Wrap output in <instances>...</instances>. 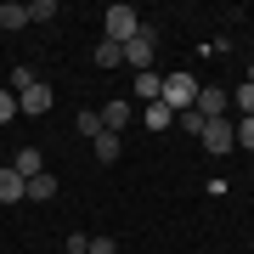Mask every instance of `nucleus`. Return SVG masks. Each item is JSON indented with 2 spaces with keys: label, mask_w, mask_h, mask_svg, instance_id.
Wrapping results in <instances>:
<instances>
[{
  "label": "nucleus",
  "mask_w": 254,
  "mask_h": 254,
  "mask_svg": "<svg viewBox=\"0 0 254 254\" xmlns=\"http://www.w3.org/2000/svg\"><path fill=\"white\" fill-rule=\"evenodd\" d=\"M119 51H125V63L136 68V73H141V68H153V57H158V28H153V23H141V28H136V40H125Z\"/></svg>",
  "instance_id": "obj_1"
},
{
  "label": "nucleus",
  "mask_w": 254,
  "mask_h": 254,
  "mask_svg": "<svg viewBox=\"0 0 254 254\" xmlns=\"http://www.w3.org/2000/svg\"><path fill=\"white\" fill-rule=\"evenodd\" d=\"M102 28H108L102 40H113V46H125V40H136L141 17H136V6H108V11H102Z\"/></svg>",
  "instance_id": "obj_2"
},
{
  "label": "nucleus",
  "mask_w": 254,
  "mask_h": 254,
  "mask_svg": "<svg viewBox=\"0 0 254 254\" xmlns=\"http://www.w3.org/2000/svg\"><path fill=\"white\" fill-rule=\"evenodd\" d=\"M164 108H170V113H181V108H192V102H198V79H192V73L181 68V73H170V79H164Z\"/></svg>",
  "instance_id": "obj_3"
},
{
  "label": "nucleus",
  "mask_w": 254,
  "mask_h": 254,
  "mask_svg": "<svg viewBox=\"0 0 254 254\" xmlns=\"http://www.w3.org/2000/svg\"><path fill=\"white\" fill-rule=\"evenodd\" d=\"M17 113H28V119H46L51 113V85H28V91H17Z\"/></svg>",
  "instance_id": "obj_4"
},
{
  "label": "nucleus",
  "mask_w": 254,
  "mask_h": 254,
  "mask_svg": "<svg viewBox=\"0 0 254 254\" xmlns=\"http://www.w3.org/2000/svg\"><path fill=\"white\" fill-rule=\"evenodd\" d=\"M198 141H203V153H232V147H237V136H232V125H226V119H209Z\"/></svg>",
  "instance_id": "obj_5"
},
{
  "label": "nucleus",
  "mask_w": 254,
  "mask_h": 254,
  "mask_svg": "<svg viewBox=\"0 0 254 254\" xmlns=\"http://www.w3.org/2000/svg\"><path fill=\"white\" fill-rule=\"evenodd\" d=\"M203 119H226V91L220 85H198V102H192Z\"/></svg>",
  "instance_id": "obj_6"
},
{
  "label": "nucleus",
  "mask_w": 254,
  "mask_h": 254,
  "mask_svg": "<svg viewBox=\"0 0 254 254\" xmlns=\"http://www.w3.org/2000/svg\"><path fill=\"white\" fill-rule=\"evenodd\" d=\"M23 192H28V181L11 170V164H0V203H23Z\"/></svg>",
  "instance_id": "obj_7"
},
{
  "label": "nucleus",
  "mask_w": 254,
  "mask_h": 254,
  "mask_svg": "<svg viewBox=\"0 0 254 254\" xmlns=\"http://www.w3.org/2000/svg\"><path fill=\"white\" fill-rule=\"evenodd\" d=\"M11 170H17L23 181H34V175H46V164H40V147H17V158H11Z\"/></svg>",
  "instance_id": "obj_8"
},
{
  "label": "nucleus",
  "mask_w": 254,
  "mask_h": 254,
  "mask_svg": "<svg viewBox=\"0 0 254 254\" xmlns=\"http://www.w3.org/2000/svg\"><path fill=\"white\" fill-rule=\"evenodd\" d=\"M136 96H141V102H158V96H164V73H158V68H141V73H136Z\"/></svg>",
  "instance_id": "obj_9"
},
{
  "label": "nucleus",
  "mask_w": 254,
  "mask_h": 254,
  "mask_svg": "<svg viewBox=\"0 0 254 254\" xmlns=\"http://www.w3.org/2000/svg\"><path fill=\"white\" fill-rule=\"evenodd\" d=\"M130 113H136L130 102H108V108H102V130H113V136H119V130L130 125Z\"/></svg>",
  "instance_id": "obj_10"
},
{
  "label": "nucleus",
  "mask_w": 254,
  "mask_h": 254,
  "mask_svg": "<svg viewBox=\"0 0 254 254\" xmlns=\"http://www.w3.org/2000/svg\"><path fill=\"white\" fill-rule=\"evenodd\" d=\"M141 125H147V130H170V125H175V113L164 108V102H147V108H141Z\"/></svg>",
  "instance_id": "obj_11"
},
{
  "label": "nucleus",
  "mask_w": 254,
  "mask_h": 254,
  "mask_svg": "<svg viewBox=\"0 0 254 254\" xmlns=\"http://www.w3.org/2000/svg\"><path fill=\"white\" fill-rule=\"evenodd\" d=\"M23 198H34V203H51V198H57V175H34Z\"/></svg>",
  "instance_id": "obj_12"
},
{
  "label": "nucleus",
  "mask_w": 254,
  "mask_h": 254,
  "mask_svg": "<svg viewBox=\"0 0 254 254\" xmlns=\"http://www.w3.org/2000/svg\"><path fill=\"white\" fill-rule=\"evenodd\" d=\"M73 125H79V136H102V108H79V119H73Z\"/></svg>",
  "instance_id": "obj_13"
},
{
  "label": "nucleus",
  "mask_w": 254,
  "mask_h": 254,
  "mask_svg": "<svg viewBox=\"0 0 254 254\" xmlns=\"http://www.w3.org/2000/svg\"><path fill=\"white\" fill-rule=\"evenodd\" d=\"M91 147H96V158H102V164H113L119 153H125V147H119V136H113V130H102V136H96Z\"/></svg>",
  "instance_id": "obj_14"
},
{
  "label": "nucleus",
  "mask_w": 254,
  "mask_h": 254,
  "mask_svg": "<svg viewBox=\"0 0 254 254\" xmlns=\"http://www.w3.org/2000/svg\"><path fill=\"white\" fill-rule=\"evenodd\" d=\"M23 23H28V6L6 0V6H0V28H23Z\"/></svg>",
  "instance_id": "obj_15"
},
{
  "label": "nucleus",
  "mask_w": 254,
  "mask_h": 254,
  "mask_svg": "<svg viewBox=\"0 0 254 254\" xmlns=\"http://www.w3.org/2000/svg\"><path fill=\"white\" fill-rule=\"evenodd\" d=\"M119 63H125V51H119L113 40H102L96 46V68H119Z\"/></svg>",
  "instance_id": "obj_16"
},
{
  "label": "nucleus",
  "mask_w": 254,
  "mask_h": 254,
  "mask_svg": "<svg viewBox=\"0 0 254 254\" xmlns=\"http://www.w3.org/2000/svg\"><path fill=\"white\" fill-rule=\"evenodd\" d=\"M175 119H181V130H187V136H203V125H209V119H203L198 108H181Z\"/></svg>",
  "instance_id": "obj_17"
},
{
  "label": "nucleus",
  "mask_w": 254,
  "mask_h": 254,
  "mask_svg": "<svg viewBox=\"0 0 254 254\" xmlns=\"http://www.w3.org/2000/svg\"><path fill=\"white\" fill-rule=\"evenodd\" d=\"M232 102H237V108H243V119H254V85L243 79V85H237V91H232Z\"/></svg>",
  "instance_id": "obj_18"
},
{
  "label": "nucleus",
  "mask_w": 254,
  "mask_h": 254,
  "mask_svg": "<svg viewBox=\"0 0 254 254\" xmlns=\"http://www.w3.org/2000/svg\"><path fill=\"white\" fill-rule=\"evenodd\" d=\"M57 17V0H34V6H28V23H51Z\"/></svg>",
  "instance_id": "obj_19"
},
{
  "label": "nucleus",
  "mask_w": 254,
  "mask_h": 254,
  "mask_svg": "<svg viewBox=\"0 0 254 254\" xmlns=\"http://www.w3.org/2000/svg\"><path fill=\"white\" fill-rule=\"evenodd\" d=\"M28 85H34V68H28V63H23V68H11V96L28 91Z\"/></svg>",
  "instance_id": "obj_20"
},
{
  "label": "nucleus",
  "mask_w": 254,
  "mask_h": 254,
  "mask_svg": "<svg viewBox=\"0 0 254 254\" xmlns=\"http://www.w3.org/2000/svg\"><path fill=\"white\" fill-rule=\"evenodd\" d=\"M232 136H237V147H249V153H254V119H243V125H232Z\"/></svg>",
  "instance_id": "obj_21"
},
{
  "label": "nucleus",
  "mask_w": 254,
  "mask_h": 254,
  "mask_svg": "<svg viewBox=\"0 0 254 254\" xmlns=\"http://www.w3.org/2000/svg\"><path fill=\"white\" fill-rule=\"evenodd\" d=\"M11 119H17V96L0 91V125H11Z\"/></svg>",
  "instance_id": "obj_22"
},
{
  "label": "nucleus",
  "mask_w": 254,
  "mask_h": 254,
  "mask_svg": "<svg viewBox=\"0 0 254 254\" xmlns=\"http://www.w3.org/2000/svg\"><path fill=\"white\" fill-rule=\"evenodd\" d=\"M85 254H119V243H113V237H91V249H85Z\"/></svg>",
  "instance_id": "obj_23"
},
{
  "label": "nucleus",
  "mask_w": 254,
  "mask_h": 254,
  "mask_svg": "<svg viewBox=\"0 0 254 254\" xmlns=\"http://www.w3.org/2000/svg\"><path fill=\"white\" fill-rule=\"evenodd\" d=\"M63 249H68V254H85V249H91V237H85V232H73V237H68Z\"/></svg>",
  "instance_id": "obj_24"
},
{
  "label": "nucleus",
  "mask_w": 254,
  "mask_h": 254,
  "mask_svg": "<svg viewBox=\"0 0 254 254\" xmlns=\"http://www.w3.org/2000/svg\"><path fill=\"white\" fill-rule=\"evenodd\" d=\"M249 85H254V63H249Z\"/></svg>",
  "instance_id": "obj_25"
}]
</instances>
